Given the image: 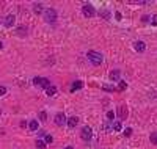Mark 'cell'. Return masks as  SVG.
Returning a JSON list of instances; mask_svg holds the SVG:
<instances>
[{
	"mask_svg": "<svg viewBox=\"0 0 157 149\" xmlns=\"http://www.w3.org/2000/svg\"><path fill=\"white\" fill-rule=\"evenodd\" d=\"M100 17H104L105 21H108L110 19V13L108 11H102V13H100Z\"/></svg>",
	"mask_w": 157,
	"mask_h": 149,
	"instance_id": "44dd1931",
	"label": "cell"
},
{
	"mask_svg": "<svg viewBox=\"0 0 157 149\" xmlns=\"http://www.w3.org/2000/svg\"><path fill=\"white\" fill-rule=\"evenodd\" d=\"M55 124L57 126H63V124L66 123V116H65V113H63V111H60V113H57L55 115Z\"/></svg>",
	"mask_w": 157,
	"mask_h": 149,
	"instance_id": "8992f818",
	"label": "cell"
},
{
	"mask_svg": "<svg viewBox=\"0 0 157 149\" xmlns=\"http://www.w3.org/2000/svg\"><path fill=\"white\" fill-rule=\"evenodd\" d=\"M141 21H143V22H149L151 17H149V16H143V19H141Z\"/></svg>",
	"mask_w": 157,
	"mask_h": 149,
	"instance_id": "83f0119b",
	"label": "cell"
},
{
	"mask_svg": "<svg viewBox=\"0 0 157 149\" xmlns=\"http://www.w3.org/2000/svg\"><path fill=\"white\" fill-rule=\"evenodd\" d=\"M6 94V88L5 86H0V96H5Z\"/></svg>",
	"mask_w": 157,
	"mask_h": 149,
	"instance_id": "484cf974",
	"label": "cell"
},
{
	"mask_svg": "<svg viewBox=\"0 0 157 149\" xmlns=\"http://www.w3.org/2000/svg\"><path fill=\"white\" fill-rule=\"evenodd\" d=\"M16 22V17L14 14H8V16L5 17V27H13Z\"/></svg>",
	"mask_w": 157,
	"mask_h": 149,
	"instance_id": "ba28073f",
	"label": "cell"
},
{
	"mask_svg": "<svg viewBox=\"0 0 157 149\" xmlns=\"http://www.w3.org/2000/svg\"><path fill=\"white\" fill-rule=\"evenodd\" d=\"M27 126H28V129H30V130H33V132H35V130H38V129H39V124H38V121H36V119H31L30 123L27 124Z\"/></svg>",
	"mask_w": 157,
	"mask_h": 149,
	"instance_id": "7c38bea8",
	"label": "cell"
},
{
	"mask_svg": "<svg viewBox=\"0 0 157 149\" xmlns=\"http://www.w3.org/2000/svg\"><path fill=\"white\" fill-rule=\"evenodd\" d=\"M113 124H115V126H113V129H115L116 132H119V130L122 129V126H121V123H119V121H116V123H113Z\"/></svg>",
	"mask_w": 157,
	"mask_h": 149,
	"instance_id": "d6986e66",
	"label": "cell"
},
{
	"mask_svg": "<svg viewBox=\"0 0 157 149\" xmlns=\"http://www.w3.org/2000/svg\"><path fill=\"white\" fill-rule=\"evenodd\" d=\"M41 83H43V79H41V77H35L33 79V85L35 86H41Z\"/></svg>",
	"mask_w": 157,
	"mask_h": 149,
	"instance_id": "ac0fdd59",
	"label": "cell"
},
{
	"mask_svg": "<svg viewBox=\"0 0 157 149\" xmlns=\"http://www.w3.org/2000/svg\"><path fill=\"white\" fill-rule=\"evenodd\" d=\"M86 57H88V60H90L94 66H99V64L102 63V60H104L102 55H100L99 52H96V50H88Z\"/></svg>",
	"mask_w": 157,
	"mask_h": 149,
	"instance_id": "6da1fadb",
	"label": "cell"
},
{
	"mask_svg": "<svg viewBox=\"0 0 157 149\" xmlns=\"http://www.w3.org/2000/svg\"><path fill=\"white\" fill-rule=\"evenodd\" d=\"M27 33H28V28H27L25 25L17 27V30H16V35L21 36V38H25V36H27Z\"/></svg>",
	"mask_w": 157,
	"mask_h": 149,
	"instance_id": "52a82bcc",
	"label": "cell"
},
{
	"mask_svg": "<svg viewBox=\"0 0 157 149\" xmlns=\"http://www.w3.org/2000/svg\"><path fill=\"white\" fill-rule=\"evenodd\" d=\"M46 138H44V143H52L53 141V136L52 135H44Z\"/></svg>",
	"mask_w": 157,
	"mask_h": 149,
	"instance_id": "603a6c76",
	"label": "cell"
},
{
	"mask_svg": "<svg viewBox=\"0 0 157 149\" xmlns=\"http://www.w3.org/2000/svg\"><path fill=\"white\" fill-rule=\"evenodd\" d=\"M66 124H68L69 127H75L78 124V118L77 116H71L69 119H66Z\"/></svg>",
	"mask_w": 157,
	"mask_h": 149,
	"instance_id": "30bf717a",
	"label": "cell"
},
{
	"mask_svg": "<svg viewBox=\"0 0 157 149\" xmlns=\"http://www.w3.org/2000/svg\"><path fill=\"white\" fill-rule=\"evenodd\" d=\"M82 86H83V82H82V80H77V82L72 83L71 91H75V89H82Z\"/></svg>",
	"mask_w": 157,
	"mask_h": 149,
	"instance_id": "5bb4252c",
	"label": "cell"
},
{
	"mask_svg": "<svg viewBox=\"0 0 157 149\" xmlns=\"http://www.w3.org/2000/svg\"><path fill=\"white\" fill-rule=\"evenodd\" d=\"M115 115H118L119 119H126V118H127V107H126V105H119L118 111H116Z\"/></svg>",
	"mask_w": 157,
	"mask_h": 149,
	"instance_id": "5b68a950",
	"label": "cell"
},
{
	"mask_svg": "<svg viewBox=\"0 0 157 149\" xmlns=\"http://www.w3.org/2000/svg\"><path fill=\"white\" fill-rule=\"evenodd\" d=\"M36 149H46V143L43 140H36Z\"/></svg>",
	"mask_w": 157,
	"mask_h": 149,
	"instance_id": "2e32d148",
	"label": "cell"
},
{
	"mask_svg": "<svg viewBox=\"0 0 157 149\" xmlns=\"http://www.w3.org/2000/svg\"><path fill=\"white\" fill-rule=\"evenodd\" d=\"M126 88H127V85H126L124 82H119V89L122 91V89H126Z\"/></svg>",
	"mask_w": 157,
	"mask_h": 149,
	"instance_id": "4316f807",
	"label": "cell"
},
{
	"mask_svg": "<svg viewBox=\"0 0 157 149\" xmlns=\"http://www.w3.org/2000/svg\"><path fill=\"white\" fill-rule=\"evenodd\" d=\"M152 25H156V27H157V16L152 19Z\"/></svg>",
	"mask_w": 157,
	"mask_h": 149,
	"instance_id": "f1b7e54d",
	"label": "cell"
},
{
	"mask_svg": "<svg viewBox=\"0 0 157 149\" xmlns=\"http://www.w3.org/2000/svg\"><path fill=\"white\" fill-rule=\"evenodd\" d=\"M65 149H74V148H72V146H66Z\"/></svg>",
	"mask_w": 157,
	"mask_h": 149,
	"instance_id": "4dcf8cb0",
	"label": "cell"
},
{
	"mask_svg": "<svg viewBox=\"0 0 157 149\" xmlns=\"http://www.w3.org/2000/svg\"><path fill=\"white\" fill-rule=\"evenodd\" d=\"M50 86V82H49V79H43V83H41V88H44V89H47Z\"/></svg>",
	"mask_w": 157,
	"mask_h": 149,
	"instance_id": "e0dca14e",
	"label": "cell"
},
{
	"mask_svg": "<svg viewBox=\"0 0 157 149\" xmlns=\"http://www.w3.org/2000/svg\"><path fill=\"white\" fill-rule=\"evenodd\" d=\"M39 119L43 121V123L47 119V113H46V111H39Z\"/></svg>",
	"mask_w": 157,
	"mask_h": 149,
	"instance_id": "7402d4cb",
	"label": "cell"
},
{
	"mask_svg": "<svg viewBox=\"0 0 157 149\" xmlns=\"http://www.w3.org/2000/svg\"><path fill=\"white\" fill-rule=\"evenodd\" d=\"M110 79H112L113 82H116V80H119V79H121V72H119L118 69L112 71V72H110Z\"/></svg>",
	"mask_w": 157,
	"mask_h": 149,
	"instance_id": "8fae6325",
	"label": "cell"
},
{
	"mask_svg": "<svg viewBox=\"0 0 157 149\" xmlns=\"http://www.w3.org/2000/svg\"><path fill=\"white\" fill-rule=\"evenodd\" d=\"M2 49H3V42L0 41V50H2Z\"/></svg>",
	"mask_w": 157,
	"mask_h": 149,
	"instance_id": "f546056e",
	"label": "cell"
},
{
	"mask_svg": "<svg viewBox=\"0 0 157 149\" xmlns=\"http://www.w3.org/2000/svg\"><path fill=\"white\" fill-rule=\"evenodd\" d=\"M134 47H135V50H137V52H140V54H141V52H144V50H146V44H144L143 41H137V42L134 44Z\"/></svg>",
	"mask_w": 157,
	"mask_h": 149,
	"instance_id": "9c48e42d",
	"label": "cell"
},
{
	"mask_svg": "<svg viewBox=\"0 0 157 149\" xmlns=\"http://www.w3.org/2000/svg\"><path fill=\"white\" fill-rule=\"evenodd\" d=\"M80 136H82V140H83V141H90L91 136H93V130H91V127L85 126L83 129L80 130Z\"/></svg>",
	"mask_w": 157,
	"mask_h": 149,
	"instance_id": "277c9868",
	"label": "cell"
},
{
	"mask_svg": "<svg viewBox=\"0 0 157 149\" xmlns=\"http://www.w3.org/2000/svg\"><path fill=\"white\" fill-rule=\"evenodd\" d=\"M130 135H132V129H130V127L124 129V136H130Z\"/></svg>",
	"mask_w": 157,
	"mask_h": 149,
	"instance_id": "d4e9b609",
	"label": "cell"
},
{
	"mask_svg": "<svg viewBox=\"0 0 157 149\" xmlns=\"http://www.w3.org/2000/svg\"><path fill=\"white\" fill-rule=\"evenodd\" d=\"M149 140H151V143H152V144H157V133H151Z\"/></svg>",
	"mask_w": 157,
	"mask_h": 149,
	"instance_id": "ffe728a7",
	"label": "cell"
},
{
	"mask_svg": "<svg viewBox=\"0 0 157 149\" xmlns=\"http://www.w3.org/2000/svg\"><path fill=\"white\" fill-rule=\"evenodd\" d=\"M46 94H47V96H55V94H57V88H55V86H52V85H50L49 88L46 89Z\"/></svg>",
	"mask_w": 157,
	"mask_h": 149,
	"instance_id": "9a60e30c",
	"label": "cell"
},
{
	"mask_svg": "<svg viewBox=\"0 0 157 149\" xmlns=\"http://www.w3.org/2000/svg\"><path fill=\"white\" fill-rule=\"evenodd\" d=\"M82 13H83V16H85V17H93L94 14H96V10L93 8V5L85 3L83 7H82Z\"/></svg>",
	"mask_w": 157,
	"mask_h": 149,
	"instance_id": "3957f363",
	"label": "cell"
},
{
	"mask_svg": "<svg viewBox=\"0 0 157 149\" xmlns=\"http://www.w3.org/2000/svg\"><path fill=\"white\" fill-rule=\"evenodd\" d=\"M44 19H46V22L49 24H53L57 21V11L53 10V8H49V10L44 11Z\"/></svg>",
	"mask_w": 157,
	"mask_h": 149,
	"instance_id": "7a4b0ae2",
	"label": "cell"
},
{
	"mask_svg": "<svg viewBox=\"0 0 157 149\" xmlns=\"http://www.w3.org/2000/svg\"><path fill=\"white\" fill-rule=\"evenodd\" d=\"M33 13L35 14H43V3H33Z\"/></svg>",
	"mask_w": 157,
	"mask_h": 149,
	"instance_id": "4fadbf2b",
	"label": "cell"
},
{
	"mask_svg": "<svg viewBox=\"0 0 157 149\" xmlns=\"http://www.w3.org/2000/svg\"><path fill=\"white\" fill-rule=\"evenodd\" d=\"M113 118H115V111H107V119L112 121Z\"/></svg>",
	"mask_w": 157,
	"mask_h": 149,
	"instance_id": "cb8c5ba5",
	"label": "cell"
}]
</instances>
